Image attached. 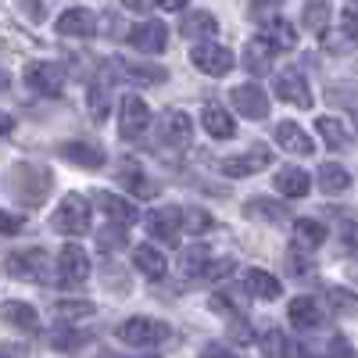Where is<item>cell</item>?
Here are the masks:
<instances>
[{
  "label": "cell",
  "instance_id": "obj_42",
  "mask_svg": "<svg viewBox=\"0 0 358 358\" xmlns=\"http://www.w3.org/2000/svg\"><path fill=\"white\" fill-rule=\"evenodd\" d=\"M0 233H4V236H15V233H22V215H15V212H4V208H0Z\"/></svg>",
  "mask_w": 358,
  "mask_h": 358
},
{
  "label": "cell",
  "instance_id": "obj_47",
  "mask_svg": "<svg viewBox=\"0 0 358 358\" xmlns=\"http://www.w3.org/2000/svg\"><path fill=\"white\" fill-rule=\"evenodd\" d=\"M229 334H233L236 344H251V341H255V330H251L248 322H233V330H229Z\"/></svg>",
  "mask_w": 358,
  "mask_h": 358
},
{
  "label": "cell",
  "instance_id": "obj_34",
  "mask_svg": "<svg viewBox=\"0 0 358 358\" xmlns=\"http://www.w3.org/2000/svg\"><path fill=\"white\" fill-rule=\"evenodd\" d=\"M326 25H330V4H326V0H312V4L305 8V29L322 36Z\"/></svg>",
  "mask_w": 358,
  "mask_h": 358
},
{
  "label": "cell",
  "instance_id": "obj_25",
  "mask_svg": "<svg viewBox=\"0 0 358 358\" xmlns=\"http://www.w3.org/2000/svg\"><path fill=\"white\" fill-rule=\"evenodd\" d=\"M179 33H183L187 40H212L219 33V22H215V15H208V11H194V15L183 18Z\"/></svg>",
  "mask_w": 358,
  "mask_h": 358
},
{
  "label": "cell",
  "instance_id": "obj_1",
  "mask_svg": "<svg viewBox=\"0 0 358 358\" xmlns=\"http://www.w3.org/2000/svg\"><path fill=\"white\" fill-rule=\"evenodd\" d=\"M50 172L43 169V165H15L11 172H8V190L22 201V204H29V208H36V204H43L47 201V194H50Z\"/></svg>",
  "mask_w": 358,
  "mask_h": 358
},
{
  "label": "cell",
  "instance_id": "obj_38",
  "mask_svg": "<svg viewBox=\"0 0 358 358\" xmlns=\"http://www.w3.org/2000/svg\"><path fill=\"white\" fill-rule=\"evenodd\" d=\"M129 165V162H126ZM122 183L136 194V197H151L155 194V183H147V179H143V172L136 169V165H129V169H122Z\"/></svg>",
  "mask_w": 358,
  "mask_h": 358
},
{
  "label": "cell",
  "instance_id": "obj_40",
  "mask_svg": "<svg viewBox=\"0 0 358 358\" xmlns=\"http://www.w3.org/2000/svg\"><path fill=\"white\" fill-rule=\"evenodd\" d=\"M97 244H101L104 255H108L111 248H126V229L111 222V229H101V233H97Z\"/></svg>",
  "mask_w": 358,
  "mask_h": 358
},
{
  "label": "cell",
  "instance_id": "obj_24",
  "mask_svg": "<svg viewBox=\"0 0 358 358\" xmlns=\"http://www.w3.org/2000/svg\"><path fill=\"white\" fill-rule=\"evenodd\" d=\"M244 287L251 297H262V301H273V297H280L283 283L273 276V273H265V268H251V273L244 276Z\"/></svg>",
  "mask_w": 358,
  "mask_h": 358
},
{
  "label": "cell",
  "instance_id": "obj_18",
  "mask_svg": "<svg viewBox=\"0 0 358 358\" xmlns=\"http://www.w3.org/2000/svg\"><path fill=\"white\" fill-rule=\"evenodd\" d=\"M273 136H276V143L283 147V151H290V155H312V151H315L312 136L297 126V122H280V126L273 129Z\"/></svg>",
  "mask_w": 358,
  "mask_h": 358
},
{
  "label": "cell",
  "instance_id": "obj_14",
  "mask_svg": "<svg viewBox=\"0 0 358 358\" xmlns=\"http://www.w3.org/2000/svg\"><path fill=\"white\" fill-rule=\"evenodd\" d=\"M129 43L140 54H162L169 43V29H165V22H140L129 33Z\"/></svg>",
  "mask_w": 358,
  "mask_h": 358
},
{
  "label": "cell",
  "instance_id": "obj_37",
  "mask_svg": "<svg viewBox=\"0 0 358 358\" xmlns=\"http://www.w3.org/2000/svg\"><path fill=\"white\" fill-rule=\"evenodd\" d=\"M86 341H90V334H83V330H57V334H50V348H57V351H79Z\"/></svg>",
  "mask_w": 358,
  "mask_h": 358
},
{
  "label": "cell",
  "instance_id": "obj_46",
  "mask_svg": "<svg viewBox=\"0 0 358 358\" xmlns=\"http://www.w3.org/2000/svg\"><path fill=\"white\" fill-rule=\"evenodd\" d=\"M341 241L348 251H358V222H344L341 226Z\"/></svg>",
  "mask_w": 358,
  "mask_h": 358
},
{
  "label": "cell",
  "instance_id": "obj_23",
  "mask_svg": "<svg viewBox=\"0 0 358 358\" xmlns=\"http://www.w3.org/2000/svg\"><path fill=\"white\" fill-rule=\"evenodd\" d=\"M273 187H276L283 197L297 201V197H305V194H308V172H305V169H297V165L280 169L276 179H273Z\"/></svg>",
  "mask_w": 358,
  "mask_h": 358
},
{
  "label": "cell",
  "instance_id": "obj_8",
  "mask_svg": "<svg viewBox=\"0 0 358 358\" xmlns=\"http://www.w3.org/2000/svg\"><path fill=\"white\" fill-rule=\"evenodd\" d=\"M190 62L194 69H201L204 76H226L233 69V50L219 47V43H197L190 50Z\"/></svg>",
  "mask_w": 358,
  "mask_h": 358
},
{
  "label": "cell",
  "instance_id": "obj_41",
  "mask_svg": "<svg viewBox=\"0 0 358 358\" xmlns=\"http://www.w3.org/2000/svg\"><path fill=\"white\" fill-rule=\"evenodd\" d=\"M322 358H355V351H351V344L344 337H334L330 344H326V355Z\"/></svg>",
  "mask_w": 358,
  "mask_h": 358
},
{
  "label": "cell",
  "instance_id": "obj_36",
  "mask_svg": "<svg viewBox=\"0 0 358 358\" xmlns=\"http://www.w3.org/2000/svg\"><path fill=\"white\" fill-rule=\"evenodd\" d=\"M54 312H57L62 322H79V319H90L97 308H94V301H62Z\"/></svg>",
  "mask_w": 358,
  "mask_h": 358
},
{
  "label": "cell",
  "instance_id": "obj_31",
  "mask_svg": "<svg viewBox=\"0 0 358 358\" xmlns=\"http://www.w3.org/2000/svg\"><path fill=\"white\" fill-rule=\"evenodd\" d=\"M4 319H8L11 326H18V330H36V326H40L36 308L25 305V301H8V305H4Z\"/></svg>",
  "mask_w": 358,
  "mask_h": 358
},
{
  "label": "cell",
  "instance_id": "obj_11",
  "mask_svg": "<svg viewBox=\"0 0 358 358\" xmlns=\"http://www.w3.org/2000/svg\"><path fill=\"white\" fill-rule=\"evenodd\" d=\"M265 165H268V147H265V143H255L251 151L219 162L222 176H229V179H244V176H251V172H262Z\"/></svg>",
  "mask_w": 358,
  "mask_h": 358
},
{
  "label": "cell",
  "instance_id": "obj_17",
  "mask_svg": "<svg viewBox=\"0 0 358 358\" xmlns=\"http://www.w3.org/2000/svg\"><path fill=\"white\" fill-rule=\"evenodd\" d=\"M262 40L273 47V50H294L297 47V33H294V25L287 18H265L262 22Z\"/></svg>",
  "mask_w": 358,
  "mask_h": 358
},
{
  "label": "cell",
  "instance_id": "obj_27",
  "mask_svg": "<svg viewBox=\"0 0 358 358\" xmlns=\"http://www.w3.org/2000/svg\"><path fill=\"white\" fill-rule=\"evenodd\" d=\"M294 244L305 248V251H315L326 244V226L319 219H297L294 222Z\"/></svg>",
  "mask_w": 358,
  "mask_h": 358
},
{
  "label": "cell",
  "instance_id": "obj_52",
  "mask_svg": "<svg viewBox=\"0 0 358 358\" xmlns=\"http://www.w3.org/2000/svg\"><path fill=\"white\" fill-rule=\"evenodd\" d=\"M8 86V79H4V72H0V90H4Z\"/></svg>",
  "mask_w": 358,
  "mask_h": 358
},
{
  "label": "cell",
  "instance_id": "obj_6",
  "mask_svg": "<svg viewBox=\"0 0 358 358\" xmlns=\"http://www.w3.org/2000/svg\"><path fill=\"white\" fill-rule=\"evenodd\" d=\"M190 136H194V122H190V115H187V111L172 108V111L162 115V122H158V140H162V147L183 151V147L190 143Z\"/></svg>",
  "mask_w": 358,
  "mask_h": 358
},
{
  "label": "cell",
  "instance_id": "obj_35",
  "mask_svg": "<svg viewBox=\"0 0 358 358\" xmlns=\"http://www.w3.org/2000/svg\"><path fill=\"white\" fill-rule=\"evenodd\" d=\"M204 268H208V248H201V244L187 248V251H183V276L201 280V276H204Z\"/></svg>",
  "mask_w": 358,
  "mask_h": 358
},
{
  "label": "cell",
  "instance_id": "obj_26",
  "mask_svg": "<svg viewBox=\"0 0 358 358\" xmlns=\"http://www.w3.org/2000/svg\"><path fill=\"white\" fill-rule=\"evenodd\" d=\"M315 133L322 136L326 147H334V151H344V147L351 143L344 122H341V118H334V115H319V118H315Z\"/></svg>",
  "mask_w": 358,
  "mask_h": 358
},
{
  "label": "cell",
  "instance_id": "obj_20",
  "mask_svg": "<svg viewBox=\"0 0 358 358\" xmlns=\"http://www.w3.org/2000/svg\"><path fill=\"white\" fill-rule=\"evenodd\" d=\"M133 262H136V268H140L147 280H162V276L169 273L165 251H158L155 244H136V248H133Z\"/></svg>",
  "mask_w": 358,
  "mask_h": 358
},
{
  "label": "cell",
  "instance_id": "obj_2",
  "mask_svg": "<svg viewBox=\"0 0 358 358\" xmlns=\"http://www.w3.org/2000/svg\"><path fill=\"white\" fill-rule=\"evenodd\" d=\"M8 276L15 280H29V283H50V258L40 248H25V251H11L8 262Z\"/></svg>",
  "mask_w": 358,
  "mask_h": 358
},
{
  "label": "cell",
  "instance_id": "obj_12",
  "mask_svg": "<svg viewBox=\"0 0 358 358\" xmlns=\"http://www.w3.org/2000/svg\"><path fill=\"white\" fill-rule=\"evenodd\" d=\"M229 101H233V108L241 111L244 118H255V122H262V118L268 115V97L262 94V86H255V83L236 86L229 94Z\"/></svg>",
  "mask_w": 358,
  "mask_h": 358
},
{
  "label": "cell",
  "instance_id": "obj_7",
  "mask_svg": "<svg viewBox=\"0 0 358 358\" xmlns=\"http://www.w3.org/2000/svg\"><path fill=\"white\" fill-rule=\"evenodd\" d=\"M86 280H90V255L79 244H69V248L57 251V283L79 287Z\"/></svg>",
  "mask_w": 358,
  "mask_h": 358
},
{
  "label": "cell",
  "instance_id": "obj_49",
  "mask_svg": "<svg viewBox=\"0 0 358 358\" xmlns=\"http://www.w3.org/2000/svg\"><path fill=\"white\" fill-rule=\"evenodd\" d=\"M25 11H29V18H43V4H40V0H25Z\"/></svg>",
  "mask_w": 358,
  "mask_h": 358
},
{
  "label": "cell",
  "instance_id": "obj_15",
  "mask_svg": "<svg viewBox=\"0 0 358 358\" xmlns=\"http://www.w3.org/2000/svg\"><path fill=\"white\" fill-rule=\"evenodd\" d=\"M57 33L62 36H79V40H90L97 33V15L90 8H69L62 18H57Z\"/></svg>",
  "mask_w": 358,
  "mask_h": 358
},
{
  "label": "cell",
  "instance_id": "obj_16",
  "mask_svg": "<svg viewBox=\"0 0 358 358\" xmlns=\"http://www.w3.org/2000/svg\"><path fill=\"white\" fill-rule=\"evenodd\" d=\"M57 155H62L65 162L79 165V169H101L104 165V151L101 143H90V140H69L57 147Z\"/></svg>",
  "mask_w": 358,
  "mask_h": 358
},
{
  "label": "cell",
  "instance_id": "obj_10",
  "mask_svg": "<svg viewBox=\"0 0 358 358\" xmlns=\"http://www.w3.org/2000/svg\"><path fill=\"white\" fill-rule=\"evenodd\" d=\"M276 97L294 104V108H312V90H308V79L297 72V69H283L276 76Z\"/></svg>",
  "mask_w": 358,
  "mask_h": 358
},
{
  "label": "cell",
  "instance_id": "obj_45",
  "mask_svg": "<svg viewBox=\"0 0 358 358\" xmlns=\"http://www.w3.org/2000/svg\"><path fill=\"white\" fill-rule=\"evenodd\" d=\"M283 341H287V334L268 330V334H265V351L273 355V358H280V355H283Z\"/></svg>",
  "mask_w": 358,
  "mask_h": 358
},
{
  "label": "cell",
  "instance_id": "obj_29",
  "mask_svg": "<svg viewBox=\"0 0 358 358\" xmlns=\"http://www.w3.org/2000/svg\"><path fill=\"white\" fill-rule=\"evenodd\" d=\"M244 215L248 219H262V222H287V208L280 201L258 197V201H248L244 204Z\"/></svg>",
  "mask_w": 358,
  "mask_h": 358
},
{
  "label": "cell",
  "instance_id": "obj_53",
  "mask_svg": "<svg viewBox=\"0 0 358 358\" xmlns=\"http://www.w3.org/2000/svg\"><path fill=\"white\" fill-rule=\"evenodd\" d=\"M0 358H11V355H0Z\"/></svg>",
  "mask_w": 358,
  "mask_h": 358
},
{
  "label": "cell",
  "instance_id": "obj_32",
  "mask_svg": "<svg viewBox=\"0 0 358 358\" xmlns=\"http://www.w3.org/2000/svg\"><path fill=\"white\" fill-rule=\"evenodd\" d=\"M118 69H122L133 83H162V79H169L165 76V69H158V65H136V62H118Z\"/></svg>",
  "mask_w": 358,
  "mask_h": 358
},
{
  "label": "cell",
  "instance_id": "obj_5",
  "mask_svg": "<svg viewBox=\"0 0 358 358\" xmlns=\"http://www.w3.org/2000/svg\"><path fill=\"white\" fill-rule=\"evenodd\" d=\"M147 126H151V108L143 104V97L126 94L122 104H118V133H122V140H140Z\"/></svg>",
  "mask_w": 358,
  "mask_h": 358
},
{
  "label": "cell",
  "instance_id": "obj_39",
  "mask_svg": "<svg viewBox=\"0 0 358 358\" xmlns=\"http://www.w3.org/2000/svg\"><path fill=\"white\" fill-rule=\"evenodd\" d=\"M187 222V229H194V233H212L215 229V219H212V212H204V208H190V212L183 215Z\"/></svg>",
  "mask_w": 358,
  "mask_h": 358
},
{
  "label": "cell",
  "instance_id": "obj_3",
  "mask_svg": "<svg viewBox=\"0 0 358 358\" xmlns=\"http://www.w3.org/2000/svg\"><path fill=\"white\" fill-rule=\"evenodd\" d=\"M50 226L65 236H83L90 233V201L83 194H69L62 204H57V212L50 215Z\"/></svg>",
  "mask_w": 358,
  "mask_h": 358
},
{
  "label": "cell",
  "instance_id": "obj_13",
  "mask_svg": "<svg viewBox=\"0 0 358 358\" xmlns=\"http://www.w3.org/2000/svg\"><path fill=\"white\" fill-rule=\"evenodd\" d=\"M147 233L158 236V241H176V233L183 229V212H179L176 204H165V208H155L151 215L143 219Z\"/></svg>",
  "mask_w": 358,
  "mask_h": 358
},
{
  "label": "cell",
  "instance_id": "obj_54",
  "mask_svg": "<svg viewBox=\"0 0 358 358\" xmlns=\"http://www.w3.org/2000/svg\"><path fill=\"white\" fill-rule=\"evenodd\" d=\"M147 358H158V355H147Z\"/></svg>",
  "mask_w": 358,
  "mask_h": 358
},
{
  "label": "cell",
  "instance_id": "obj_9",
  "mask_svg": "<svg viewBox=\"0 0 358 358\" xmlns=\"http://www.w3.org/2000/svg\"><path fill=\"white\" fill-rule=\"evenodd\" d=\"M25 83H29V90H36L43 97H57L65 90V72L50 62H33L25 69Z\"/></svg>",
  "mask_w": 358,
  "mask_h": 358
},
{
  "label": "cell",
  "instance_id": "obj_44",
  "mask_svg": "<svg viewBox=\"0 0 358 358\" xmlns=\"http://www.w3.org/2000/svg\"><path fill=\"white\" fill-rule=\"evenodd\" d=\"M330 301H334V305H341V312H355V308H358V297H355V294H348V290H337V287L330 290Z\"/></svg>",
  "mask_w": 358,
  "mask_h": 358
},
{
  "label": "cell",
  "instance_id": "obj_30",
  "mask_svg": "<svg viewBox=\"0 0 358 358\" xmlns=\"http://www.w3.org/2000/svg\"><path fill=\"white\" fill-rule=\"evenodd\" d=\"M319 187H322L326 194H344V190L351 187V176H348V169H344V165L326 162V165L319 169Z\"/></svg>",
  "mask_w": 358,
  "mask_h": 358
},
{
  "label": "cell",
  "instance_id": "obj_43",
  "mask_svg": "<svg viewBox=\"0 0 358 358\" xmlns=\"http://www.w3.org/2000/svg\"><path fill=\"white\" fill-rule=\"evenodd\" d=\"M229 273H233V262H229V258H226V262H215V265L208 262V268H204L201 280H226Z\"/></svg>",
  "mask_w": 358,
  "mask_h": 358
},
{
  "label": "cell",
  "instance_id": "obj_33",
  "mask_svg": "<svg viewBox=\"0 0 358 358\" xmlns=\"http://www.w3.org/2000/svg\"><path fill=\"white\" fill-rule=\"evenodd\" d=\"M86 104H90V115H94V122H104L108 111H111L108 83H94V86H90V97H86Z\"/></svg>",
  "mask_w": 358,
  "mask_h": 358
},
{
  "label": "cell",
  "instance_id": "obj_22",
  "mask_svg": "<svg viewBox=\"0 0 358 358\" xmlns=\"http://www.w3.org/2000/svg\"><path fill=\"white\" fill-rule=\"evenodd\" d=\"M201 122H204V129L212 133L215 140H233V136H236L233 115H229L226 108H219V104H208V108L201 111Z\"/></svg>",
  "mask_w": 358,
  "mask_h": 358
},
{
  "label": "cell",
  "instance_id": "obj_19",
  "mask_svg": "<svg viewBox=\"0 0 358 358\" xmlns=\"http://www.w3.org/2000/svg\"><path fill=\"white\" fill-rule=\"evenodd\" d=\"M97 204L104 208L108 222H115V226H122V229H126V226H133V222H136V204H133V201H126V197L101 190V194H97Z\"/></svg>",
  "mask_w": 358,
  "mask_h": 358
},
{
  "label": "cell",
  "instance_id": "obj_4",
  "mask_svg": "<svg viewBox=\"0 0 358 358\" xmlns=\"http://www.w3.org/2000/svg\"><path fill=\"white\" fill-rule=\"evenodd\" d=\"M169 322H162V319H147V315H136V319H129V322H122L118 326V337H122L126 344H133V348H155V344H165L169 341Z\"/></svg>",
  "mask_w": 358,
  "mask_h": 358
},
{
  "label": "cell",
  "instance_id": "obj_48",
  "mask_svg": "<svg viewBox=\"0 0 358 358\" xmlns=\"http://www.w3.org/2000/svg\"><path fill=\"white\" fill-rule=\"evenodd\" d=\"M201 358H236V355L226 351V348H219V344H212V348H204V351H201Z\"/></svg>",
  "mask_w": 358,
  "mask_h": 358
},
{
  "label": "cell",
  "instance_id": "obj_28",
  "mask_svg": "<svg viewBox=\"0 0 358 358\" xmlns=\"http://www.w3.org/2000/svg\"><path fill=\"white\" fill-rule=\"evenodd\" d=\"M273 54H276V50L268 47L262 36H258V40H251V43H248V50H244V65H248V72H251V76H265V72H268V65H273Z\"/></svg>",
  "mask_w": 358,
  "mask_h": 358
},
{
  "label": "cell",
  "instance_id": "obj_50",
  "mask_svg": "<svg viewBox=\"0 0 358 358\" xmlns=\"http://www.w3.org/2000/svg\"><path fill=\"white\" fill-rule=\"evenodd\" d=\"M155 4H162L165 11H183V8H187V0H155Z\"/></svg>",
  "mask_w": 358,
  "mask_h": 358
},
{
  "label": "cell",
  "instance_id": "obj_21",
  "mask_svg": "<svg viewBox=\"0 0 358 358\" xmlns=\"http://www.w3.org/2000/svg\"><path fill=\"white\" fill-rule=\"evenodd\" d=\"M287 315H290V322H294V330H301V334L322 326V308L312 301V297H294L290 308H287Z\"/></svg>",
  "mask_w": 358,
  "mask_h": 358
},
{
  "label": "cell",
  "instance_id": "obj_51",
  "mask_svg": "<svg viewBox=\"0 0 358 358\" xmlns=\"http://www.w3.org/2000/svg\"><path fill=\"white\" fill-rule=\"evenodd\" d=\"M122 4H126L129 11H147V8L155 4V0H122Z\"/></svg>",
  "mask_w": 358,
  "mask_h": 358
}]
</instances>
